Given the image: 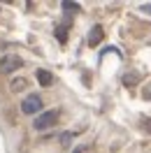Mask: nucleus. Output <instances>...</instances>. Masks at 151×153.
<instances>
[{
  "instance_id": "obj_10",
  "label": "nucleus",
  "mask_w": 151,
  "mask_h": 153,
  "mask_svg": "<svg viewBox=\"0 0 151 153\" xmlns=\"http://www.w3.org/2000/svg\"><path fill=\"white\" fill-rule=\"evenodd\" d=\"M147 100H151V91H147Z\"/></svg>"
},
{
  "instance_id": "obj_6",
  "label": "nucleus",
  "mask_w": 151,
  "mask_h": 153,
  "mask_svg": "<svg viewBox=\"0 0 151 153\" xmlns=\"http://www.w3.org/2000/svg\"><path fill=\"white\" fill-rule=\"evenodd\" d=\"M61 7H63V12H77V10H79V5H77V2H72V0H65Z\"/></svg>"
},
{
  "instance_id": "obj_8",
  "label": "nucleus",
  "mask_w": 151,
  "mask_h": 153,
  "mask_svg": "<svg viewBox=\"0 0 151 153\" xmlns=\"http://www.w3.org/2000/svg\"><path fill=\"white\" fill-rule=\"evenodd\" d=\"M140 12H144V14H151V2H149V5H142Z\"/></svg>"
},
{
  "instance_id": "obj_9",
  "label": "nucleus",
  "mask_w": 151,
  "mask_h": 153,
  "mask_svg": "<svg viewBox=\"0 0 151 153\" xmlns=\"http://www.w3.org/2000/svg\"><path fill=\"white\" fill-rule=\"evenodd\" d=\"M72 153H84V149H81V146H77V149H75Z\"/></svg>"
},
{
  "instance_id": "obj_4",
  "label": "nucleus",
  "mask_w": 151,
  "mask_h": 153,
  "mask_svg": "<svg viewBox=\"0 0 151 153\" xmlns=\"http://www.w3.org/2000/svg\"><path fill=\"white\" fill-rule=\"evenodd\" d=\"M35 76H37V81L42 84V86H51V84H54V74H51L49 70H37Z\"/></svg>"
},
{
  "instance_id": "obj_5",
  "label": "nucleus",
  "mask_w": 151,
  "mask_h": 153,
  "mask_svg": "<svg viewBox=\"0 0 151 153\" xmlns=\"http://www.w3.org/2000/svg\"><path fill=\"white\" fill-rule=\"evenodd\" d=\"M100 39H102V28H100V26H93V28H91V33H88V44H91V47H95Z\"/></svg>"
},
{
  "instance_id": "obj_7",
  "label": "nucleus",
  "mask_w": 151,
  "mask_h": 153,
  "mask_svg": "<svg viewBox=\"0 0 151 153\" xmlns=\"http://www.w3.org/2000/svg\"><path fill=\"white\" fill-rule=\"evenodd\" d=\"M26 86V81H12V91H21Z\"/></svg>"
},
{
  "instance_id": "obj_2",
  "label": "nucleus",
  "mask_w": 151,
  "mask_h": 153,
  "mask_svg": "<svg viewBox=\"0 0 151 153\" xmlns=\"http://www.w3.org/2000/svg\"><path fill=\"white\" fill-rule=\"evenodd\" d=\"M21 111L26 116H35L42 111V97L37 93H28V95L23 97V102H21Z\"/></svg>"
},
{
  "instance_id": "obj_1",
  "label": "nucleus",
  "mask_w": 151,
  "mask_h": 153,
  "mask_svg": "<svg viewBox=\"0 0 151 153\" xmlns=\"http://www.w3.org/2000/svg\"><path fill=\"white\" fill-rule=\"evenodd\" d=\"M58 116H61L58 109H47L44 114H37V118L33 121V128L35 130H49V128H54L58 123Z\"/></svg>"
},
{
  "instance_id": "obj_3",
  "label": "nucleus",
  "mask_w": 151,
  "mask_h": 153,
  "mask_svg": "<svg viewBox=\"0 0 151 153\" xmlns=\"http://www.w3.org/2000/svg\"><path fill=\"white\" fill-rule=\"evenodd\" d=\"M21 67H23V58H19V56H2L0 58V72H2V74H14V72H16V70H21Z\"/></svg>"
}]
</instances>
